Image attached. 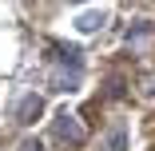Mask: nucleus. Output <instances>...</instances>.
Here are the masks:
<instances>
[{
  "mask_svg": "<svg viewBox=\"0 0 155 151\" xmlns=\"http://www.w3.org/2000/svg\"><path fill=\"white\" fill-rule=\"evenodd\" d=\"M52 131H56L60 143H68V147H84V143H87V127L80 123V115H72L68 107H64V111H56Z\"/></svg>",
  "mask_w": 155,
  "mask_h": 151,
  "instance_id": "f257e3e1",
  "label": "nucleus"
},
{
  "mask_svg": "<svg viewBox=\"0 0 155 151\" xmlns=\"http://www.w3.org/2000/svg\"><path fill=\"white\" fill-rule=\"evenodd\" d=\"M100 151H127V127L115 123V127L107 131V139H104V147H100Z\"/></svg>",
  "mask_w": 155,
  "mask_h": 151,
  "instance_id": "20e7f679",
  "label": "nucleus"
},
{
  "mask_svg": "<svg viewBox=\"0 0 155 151\" xmlns=\"http://www.w3.org/2000/svg\"><path fill=\"white\" fill-rule=\"evenodd\" d=\"M40 111H44V103H40L36 92L20 96V100H16V123H36V115H40Z\"/></svg>",
  "mask_w": 155,
  "mask_h": 151,
  "instance_id": "f03ea898",
  "label": "nucleus"
},
{
  "mask_svg": "<svg viewBox=\"0 0 155 151\" xmlns=\"http://www.w3.org/2000/svg\"><path fill=\"white\" fill-rule=\"evenodd\" d=\"M72 4H84V0H72Z\"/></svg>",
  "mask_w": 155,
  "mask_h": 151,
  "instance_id": "0eeeda50",
  "label": "nucleus"
},
{
  "mask_svg": "<svg viewBox=\"0 0 155 151\" xmlns=\"http://www.w3.org/2000/svg\"><path fill=\"white\" fill-rule=\"evenodd\" d=\"M151 40H155V36H151V28H147V24H139V28H131V32H127V48L139 52V56L151 48Z\"/></svg>",
  "mask_w": 155,
  "mask_h": 151,
  "instance_id": "7ed1b4c3",
  "label": "nucleus"
},
{
  "mask_svg": "<svg viewBox=\"0 0 155 151\" xmlns=\"http://www.w3.org/2000/svg\"><path fill=\"white\" fill-rule=\"evenodd\" d=\"M104 12H84L80 20H76V28H80V32H100V28H104Z\"/></svg>",
  "mask_w": 155,
  "mask_h": 151,
  "instance_id": "39448f33",
  "label": "nucleus"
},
{
  "mask_svg": "<svg viewBox=\"0 0 155 151\" xmlns=\"http://www.w3.org/2000/svg\"><path fill=\"white\" fill-rule=\"evenodd\" d=\"M16 151H44V143H40V139H24Z\"/></svg>",
  "mask_w": 155,
  "mask_h": 151,
  "instance_id": "423d86ee",
  "label": "nucleus"
}]
</instances>
